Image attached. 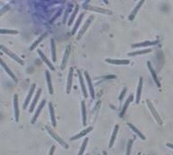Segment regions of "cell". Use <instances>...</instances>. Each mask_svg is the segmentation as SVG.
Listing matches in <instances>:
<instances>
[{
  "mask_svg": "<svg viewBox=\"0 0 173 155\" xmlns=\"http://www.w3.org/2000/svg\"><path fill=\"white\" fill-rule=\"evenodd\" d=\"M14 108H15V121H19V105H18V96L16 94L14 95Z\"/></svg>",
  "mask_w": 173,
  "mask_h": 155,
  "instance_id": "5b68a950",
  "label": "cell"
},
{
  "mask_svg": "<svg viewBox=\"0 0 173 155\" xmlns=\"http://www.w3.org/2000/svg\"><path fill=\"white\" fill-rule=\"evenodd\" d=\"M166 145H167L168 147H169L170 149H173V144H169V142H168V144H166Z\"/></svg>",
  "mask_w": 173,
  "mask_h": 155,
  "instance_id": "f35d334b",
  "label": "cell"
},
{
  "mask_svg": "<svg viewBox=\"0 0 173 155\" xmlns=\"http://www.w3.org/2000/svg\"><path fill=\"white\" fill-rule=\"evenodd\" d=\"M144 0H141V1H139L138 2V4L135 6V7L134 8V10L131 12V14H130V16H129V17H128V19L129 20H133L134 18V16H135V15H137V11L139 10V8L141 7V6L144 4Z\"/></svg>",
  "mask_w": 173,
  "mask_h": 155,
  "instance_id": "e0dca14e",
  "label": "cell"
},
{
  "mask_svg": "<svg viewBox=\"0 0 173 155\" xmlns=\"http://www.w3.org/2000/svg\"><path fill=\"white\" fill-rule=\"evenodd\" d=\"M83 8L84 9H89V10H92V11H97V12H100V13H104V14H108V15H111L112 14V12L107 10L105 8L102 7H98V6H90V5H83Z\"/></svg>",
  "mask_w": 173,
  "mask_h": 155,
  "instance_id": "277c9868",
  "label": "cell"
},
{
  "mask_svg": "<svg viewBox=\"0 0 173 155\" xmlns=\"http://www.w3.org/2000/svg\"><path fill=\"white\" fill-rule=\"evenodd\" d=\"M81 107H82V115H83V125H86V107H85V102L84 100L81 101Z\"/></svg>",
  "mask_w": 173,
  "mask_h": 155,
  "instance_id": "484cf974",
  "label": "cell"
},
{
  "mask_svg": "<svg viewBox=\"0 0 173 155\" xmlns=\"http://www.w3.org/2000/svg\"><path fill=\"white\" fill-rule=\"evenodd\" d=\"M41 88H39L38 91L36 92V95H35V97H34V98H33V101H32V105H31V106H30V109H29L30 113L33 111L34 107H35V105H36V103H37V100L39 99V98H40V96H41Z\"/></svg>",
  "mask_w": 173,
  "mask_h": 155,
  "instance_id": "d6986e66",
  "label": "cell"
},
{
  "mask_svg": "<svg viewBox=\"0 0 173 155\" xmlns=\"http://www.w3.org/2000/svg\"><path fill=\"white\" fill-rule=\"evenodd\" d=\"M38 53H39V55L41 56V58L42 59V61L49 67V69H52V70H55V67L52 65V63L50 62H49L48 61V58L45 56V54L41 52V50H40V49H38Z\"/></svg>",
  "mask_w": 173,
  "mask_h": 155,
  "instance_id": "9a60e30c",
  "label": "cell"
},
{
  "mask_svg": "<svg viewBox=\"0 0 173 155\" xmlns=\"http://www.w3.org/2000/svg\"><path fill=\"white\" fill-rule=\"evenodd\" d=\"M0 48H1V50L4 52H6V54H8L11 58H13L15 61H16L17 62H19L21 65H23V61L22 59H21V58H19L16 54H15L13 52H11L10 50H8L7 48H6V47L4 46V45H1V47H0Z\"/></svg>",
  "mask_w": 173,
  "mask_h": 155,
  "instance_id": "3957f363",
  "label": "cell"
},
{
  "mask_svg": "<svg viewBox=\"0 0 173 155\" xmlns=\"http://www.w3.org/2000/svg\"><path fill=\"white\" fill-rule=\"evenodd\" d=\"M106 62L112 63V64H118V65H124V64H129V59H106Z\"/></svg>",
  "mask_w": 173,
  "mask_h": 155,
  "instance_id": "5bb4252c",
  "label": "cell"
},
{
  "mask_svg": "<svg viewBox=\"0 0 173 155\" xmlns=\"http://www.w3.org/2000/svg\"><path fill=\"white\" fill-rule=\"evenodd\" d=\"M45 75H46V79H47V83H48V88L49 94L52 95L54 91H53V87H52V83H51V78H50V75H49V72H48V69L45 70Z\"/></svg>",
  "mask_w": 173,
  "mask_h": 155,
  "instance_id": "2e32d148",
  "label": "cell"
},
{
  "mask_svg": "<svg viewBox=\"0 0 173 155\" xmlns=\"http://www.w3.org/2000/svg\"><path fill=\"white\" fill-rule=\"evenodd\" d=\"M98 155H101V154H98Z\"/></svg>",
  "mask_w": 173,
  "mask_h": 155,
  "instance_id": "b9f144b4",
  "label": "cell"
},
{
  "mask_svg": "<svg viewBox=\"0 0 173 155\" xmlns=\"http://www.w3.org/2000/svg\"><path fill=\"white\" fill-rule=\"evenodd\" d=\"M92 19H93V16H91L87 20H86V22H85V23L83 25V26L80 29V31H79V33H78L77 39H80V38H81V36H82V35L84 33V32L86 31V29H87V27L90 25V23H91V22L92 21Z\"/></svg>",
  "mask_w": 173,
  "mask_h": 155,
  "instance_id": "52a82bcc",
  "label": "cell"
},
{
  "mask_svg": "<svg viewBox=\"0 0 173 155\" xmlns=\"http://www.w3.org/2000/svg\"><path fill=\"white\" fill-rule=\"evenodd\" d=\"M133 141L134 140H129V142H128L127 150V155H130V150H131V146H132V144H133Z\"/></svg>",
  "mask_w": 173,
  "mask_h": 155,
  "instance_id": "e575fe53",
  "label": "cell"
},
{
  "mask_svg": "<svg viewBox=\"0 0 173 155\" xmlns=\"http://www.w3.org/2000/svg\"><path fill=\"white\" fill-rule=\"evenodd\" d=\"M48 108H49V114H50V119L52 125L55 127L57 123H56V118H55V113H54V107L52 105V103H48Z\"/></svg>",
  "mask_w": 173,
  "mask_h": 155,
  "instance_id": "ffe728a7",
  "label": "cell"
},
{
  "mask_svg": "<svg viewBox=\"0 0 173 155\" xmlns=\"http://www.w3.org/2000/svg\"><path fill=\"white\" fill-rule=\"evenodd\" d=\"M69 52H70V45H67V49H66V52H65L64 58H63V61H62V64H61V69H64L65 67H66V64H67V58H68Z\"/></svg>",
  "mask_w": 173,
  "mask_h": 155,
  "instance_id": "d4e9b609",
  "label": "cell"
},
{
  "mask_svg": "<svg viewBox=\"0 0 173 155\" xmlns=\"http://www.w3.org/2000/svg\"><path fill=\"white\" fill-rule=\"evenodd\" d=\"M102 153H103V155H108V154H107V152H106V151H103V152H102Z\"/></svg>",
  "mask_w": 173,
  "mask_h": 155,
  "instance_id": "ab89813d",
  "label": "cell"
},
{
  "mask_svg": "<svg viewBox=\"0 0 173 155\" xmlns=\"http://www.w3.org/2000/svg\"><path fill=\"white\" fill-rule=\"evenodd\" d=\"M45 103H46V100H45V99L41 100V102L40 105L38 106V108H37L36 112L34 113V115H33V117H32V121H31V123H32V124H34V123H35V121L37 120V118H38V116H39V115H40V113H41V109L43 108V106H44Z\"/></svg>",
  "mask_w": 173,
  "mask_h": 155,
  "instance_id": "9c48e42d",
  "label": "cell"
},
{
  "mask_svg": "<svg viewBox=\"0 0 173 155\" xmlns=\"http://www.w3.org/2000/svg\"><path fill=\"white\" fill-rule=\"evenodd\" d=\"M0 63H1L2 67L5 69V70H6V72H7V74H8V75H9V76L12 78V79H14V81H15V82H16V81H17V79H16V77L15 76V74H14L13 72H12V70H11V69H9V68L6 66V64L4 62V61H2V59H1V61H0Z\"/></svg>",
  "mask_w": 173,
  "mask_h": 155,
  "instance_id": "44dd1931",
  "label": "cell"
},
{
  "mask_svg": "<svg viewBox=\"0 0 173 155\" xmlns=\"http://www.w3.org/2000/svg\"><path fill=\"white\" fill-rule=\"evenodd\" d=\"M86 155H89V154H86Z\"/></svg>",
  "mask_w": 173,
  "mask_h": 155,
  "instance_id": "60d3db41",
  "label": "cell"
},
{
  "mask_svg": "<svg viewBox=\"0 0 173 155\" xmlns=\"http://www.w3.org/2000/svg\"><path fill=\"white\" fill-rule=\"evenodd\" d=\"M55 149H56V146L55 145H52V147L50 148V151H49L48 155H53L54 154V151H55Z\"/></svg>",
  "mask_w": 173,
  "mask_h": 155,
  "instance_id": "74e56055",
  "label": "cell"
},
{
  "mask_svg": "<svg viewBox=\"0 0 173 155\" xmlns=\"http://www.w3.org/2000/svg\"><path fill=\"white\" fill-rule=\"evenodd\" d=\"M133 98H134V96H133V95H130V96L128 97V98L126 100V102H125L124 105H123L122 111H121V113H120V117H122L123 115H124V114H125V112H126V110H127V106H128L129 103L133 100Z\"/></svg>",
  "mask_w": 173,
  "mask_h": 155,
  "instance_id": "cb8c5ba5",
  "label": "cell"
},
{
  "mask_svg": "<svg viewBox=\"0 0 173 155\" xmlns=\"http://www.w3.org/2000/svg\"><path fill=\"white\" fill-rule=\"evenodd\" d=\"M147 66H148V69H150V72H151V74H152V76H153V78L154 82L156 83V85H157L158 87H160V83L159 79H158V77H157V75H156V73H155V71H154V69H153V68L152 63H151L150 62H147Z\"/></svg>",
  "mask_w": 173,
  "mask_h": 155,
  "instance_id": "7c38bea8",
  "label": "cell"
},
{
  "mask_svg": "<svg viewBox=\"0 0 173 155\" xmlns=\"http://www.w3.org/2000/svg\"><path fill=\"white\" fill-rule=\"evenodd\" d=\"M83 16H84V12H82V13L80 14V16H79V17H78V19H77V21H76V23L75 27L73 28V31H72V33H73V34L76 32V30H77V28H78V26H79V25H80V23H81V21H82Z\"/></svg>",
  "mask_w": 173,
  "mask_h": 155,
  "instance_id": "f546056e",
  "label": "cell"
},
{
  "mask_svg": "<svg viewBox=\"0 0 173 155\" xmlns=\"http://www.w3.org/2000/svg\"><path fill=\"white\" fill-rule=\"evenodd\" d=\"M46 129L48 130V132L49 133V134H50V135H51V136H52V137H53V138H54L57 142H58L59 144H61V145H62V146H63L64 148H66V149H67V148H68V145H67V144H66V142L63 141V139H62V138L59 137V136H58L55 132H54V131L51 129V127H49L48 125H46Z\"/></svg>",
  "mask_w": 173,
  "mask_h": 155,
  "instance_id": "6da1fadb",
  "label": "cell"
},
{
  "mask_svg": "<svg viewBox=\"0 0 173 155\" xmlns=\"http://www.w3.org/2000/svg\"><path fill=\"white\" fill-rule=\"evenodd\" d=\"M126 92H127V88H125L124 89L122 90V92H121V94H120V96H119V98H118V99L119 100H122V98H123V97L125 96V94H126Z\"/></svg>",
  "mask_w": 173,
  "mask_h": 155,
  "instance_id": "8d00e7d4",
  "label": "cell"
},
{
  "mask_svg": "<svg viewBox=\"0 0 173 155\" xmlns=\"http://www.w3.org/2000/svg\"><path fill=\"white\" fill-rule=\"evenodd\" d=\"M88 140H89L88 137H86V138L83 140V144H82V146H81V148H80V151H79V152H78L77 155H83V151H84V150H85L86 144H87V142H88Z\"/></svg>",
  "mask_w": 173,
  "mask_h": 155,
  "instance_id": "d6a6232c",
  "label": "cell"
},
{
  "mask_svg": "<svg viewBox=\"0 0 173 155\" xmlns=\"http://www.w3.org/2000/svg\"><path fill=\"white\" fill-rule=\"evenodd\" d=\"M71 7H72V3H70V4L68 5L67 10L66 11V14H65V17H64V23H66V18H67V15H68V13H69V11L71 10Z\"/></svg>",
  "mask_w": 173,
  "mask_h": 155,
  "instance_id": "d590c367",
  "label": "cell"
},
{
  "mask_svg": "<svg viewBox=\"0 0 173 155\" xmlns=\"http://www.w3.org/2000/svg\"><path fill=\"white\" fill-rule=\"evenodd\" d=\"M127 125H128V126H129V127H130V128L134 131V132L135 134H137V135H138L142 140H145V136H144V135L140 132V131H139L137 127H135V126L134 125H132L131 123H127Z\"/></svg>",
  "mask_w": 173,
  "mask_h": 155,
  "instance_id": "4316f807",
  "label": "cell"
},
{
  "mask_svg": "<svg viewBox=\"0 0 173 155\" xmlns=\"http://www.w3.org/2000/svg\"><path fill=\"white\" fill-rule=\"evenodd\" d=\"M46 35H47V33H42V34L41 35V36H39V38L37 39V40H36V41H35V42H34L32 44V46L30 47V50H31V51H32V50H33V49L35 48V47H36L37 45H38L40 42H41V40H42V39L45 37V36H46Z\"/></svg>",
  "mask_w": 173,
  "mask_h": 155,
  "instance_id": "83f0119b",
  "label": "cell"
},
{
  "mask_svg": "<svg viewBox=\"0 0 173 155\" xmlns=\"http://www.w3.org/2000/svg\"><path fill=\"white\" fill-rule=\"evenodd\" d=\"M158 43V41H153V42H150V41H145V42H138V43H134L132 45L133 48H135V47H142V46H147V45H155Z\"/></svg>",
  "mask_w": 173,
  "mask_h": 155,
  "instance_id": "7402d4cb",
  "label": "cell"
},
{
  "mask_svg": "<svg viewBox=\"0 0 173 155\" xmlns=\"http://www.w3.org/2000/svg\"><path fill=\"white\" fill-rule=\"evenodd\" d=\"M152 49L148 48V49H144V50H141V51H137V52H129L128 56H134V55H139V54H144V53H148V52H151Z\"/></svg>",
  "mask_w": 173,
  "mask_h": 155,
  "instance_id": "f1b7e54d",
  "label": "cell"
},
{
  "mask_svg": "<svg viewBox=\"0 0 173 155\" xmlns=\"http://www.w3.org/2000/svg\"><path fill=\"white\" fill-rule=\"evenodd\" d=\"M50 43H51V56H52V61L56 62V45H55V42L53 39L50 40Z\"/></svg>",
  "mask_w": 173,
  "mask_h": 155,
  "instance_id": "1f68e13d",
  "label": "cell"
},
{
  "mask_svg": "<svg viewBox=\"0 0 173 155\" xmlns=\"http://www.w3.org/2000/svg\"><path fill=\"white\" fill-rule=\"evenodd\" d=\"M84 77H85V79L87 81V84H88V87H89V90H90V94L92 96V98H95V95H94V90H93V87H92V80H91V78L88 74L87 71H84Z\"/></svg>",
  "mask_w": 173,
  "mask_h": 155,
  "instance_id": "8992f818",
  "label": "cell"
},
{
  "mask_svg": "<svg viewBox=\"0 0 173 155\" xmlns=\"http://www.w3.org/2000/svg\"><path fill=\"white\" fill-rule=\"evenodd\" d=\"M35 87H36L35 83H32V86H31V88H30L29 93H28L27 97H26V99H25V101H24V104H23V109H25L26 107H27V105H28V104H29V102H30V99H31V98L32 97V94H33V91H34V89H35Z\"/></svg>",
  "mask_w": 173,
  "mask_h": 155,
  "instance_id": "ba28073f",
  "label": "cell"
},
{
  "mask_svg": "<svg viewBox=\"0 0 173 155\" xmlns=\"http://www.w3.org/2000/svg\"><path fill=\"white\" fill-rule=\"evenodd\" d=\"M92 130V126H89L88 128H86V129L83 130L82 132H80L79 134H76V135H74L73 137H71V138H70V140H71V141L77 140V139H79V138H81V137H83V136L86 135L88 133H90Z\"/></svg>",
  "mask_w": 173,
  "mask_h": 155,
  "instance_id": "30bf717a",
  "label": "cell"
},
{
  "mask_svg": "<svg viewBox=\"0 0 173 155\" xmlns=\"http://www.w3.org/2000/svg\"><path fill=\"white\" fill-rule=\"evenodd\" d=\"M78 9H79V6L76 4V7H75V10H74V12H73L72 15H71V17H70V19H69V22H68V25H71L72 23H73V21H74V19H75V17H76V14H77Z\"/></svg>",
  "mask_w": 173,
  "mask_h": 155,
  "instance_id": "4dcf8cb0",
  "label": "cell"
},
{
  "mask_svg": "<svg viewBox=\"0 0 173 155\" xmlns=\"http://www.w3.org/2000/svg\"><path fill=\"white\" fill-rule=\"evenodd\" d=\"M118 125H116L115 127H114V130H113L112 135H111L110 141H109V148H111V147L113 146V144H114L115 139H116V136H117V134H118Z\"/></svg>",
  "mask_w": 173,
  "mask_h": 155,
  "instance_id": "603a6c76",
  "label": "cell"
},
{
  "mask_svg": "<svg viewBox=\"0 0 173 155\" xmlns=\"http://www.w3.org/2000/svg\"><path fill=\"white\" fill-rule=\"evenodd\" d=\"M1 33H12V34H17L18 32L15 30H7V29H1L0 31Z\"/></svg>",
  "mask_w": 173,
  "mask_h": 155,
  "instance_id": "836d02e7",
  "label": "cell"
},
{
  "mask_svg": "<svg viewBox=\"0 0 173 155\" xmlns=\"http://www.w3.org/2000/svg\"><path fill=\"white\" fill-rule=\"evenodd\" d=\"M78 76H79V80H80V84H81V88H82V91L83 93V96L84 98H87V90L85 88V85H84V82H83V75L81 71L78 70Z\"/></svg>",
  "mask_w": 173,
  "mask_h": 155,
  "instance_id": "ac0fdd59",
  "label": "cell"
},
{
  "mask_svg": "<svg viewBox=\"0 0 173 155\" xmlns=\"http://www.w3.org/2000/svg\"><path fill=\"white\" fill-rule=\"evenodd\" d=\"M146 103H147V105H148V107H149V109H150L151 113L153 114V117L155 118V120L157 121V123H158L159 125H162V119H160V117L159 114H158V113H157V111L155 110V108H154V106H153V103H152L149 99H147V100H146Z\"/></svg>",
  "mask_w": 173,
  "mask_h": 155,
  "instance_id": "7a4b0ae2",
  "label": "cell"
},
{
  "mask_svg": "<svg viewBox=\"0 0 173 155\" xmlns=\"http://www.w3.org/2000/svg\"><path fill=\"white\" fill-rule=\"evenodd\" d=\"M73 72H74V68L70 67L69 69V73L67 76V93H70L71 90V86H72V79H73Z\"/></svg>",
  "mask_w": 173,
  "mask_h": 155,
  "instance_id": "8fae6325",
  "label": "cell"
},
{
  "mask_svg": "<svg viewBox=\"0 0 173 155\" xmlns=\"http://www.w3.org/2000/svg\"><path fill=\"white\" fill-rule=\"evenodd\" d=\"M142 87H143V78L140 77L138 80V86L137 89V97H135V103L138 104L140 102V97H141V91H142Z\"/></svg>",
  "mask_w": 173,
  "mask_h": 155,
  "instance_id": "4fadbf2b",
  "label": "cell"
}]
</instances>
